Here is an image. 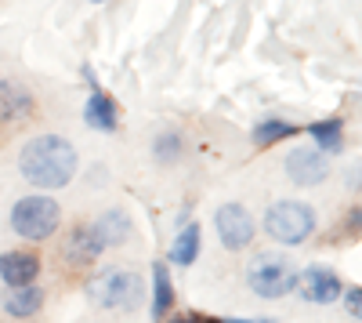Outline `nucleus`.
<instances>
[{"label": "nucleus", "instance_id": "obj_8", "mask_svg": "<svg viewBox=\"0 0 362 323\" xmlns=\"http://www.w3.org/2000/svg\"><path fill=\"white\" fill-rule=\"evenodd\" d=\"M297 290L305 295V302L312 305H334L344 290H341V276L326 266H308L297 280Z\"/></svg>", "mask_w": 362, "mask_h": 323}, {"label": "nucleus", "instance_id": "obj_17", "mask_svg": "<svg viewBox=\"0 0 362 323\" xmlns=\"http://www.w3.org/2000/svg\"><path fill=\"white\" fill-rule=\"evenodd\" d=\"M199 247H203V232H199V225L196 222H189L185 229H181L177 232V237H174V244H170V261H174V266H196V258H199Z\"/></svg>", "mask_w": 362, "mask_h": 323}, {"label": "nucleus", "instance_id": "obj_1", "mask_svg": "<svg viewBox=\"0 0 362 323\" xmlns=\"http://www.w3.org/2000/svg\"><path fill=\"white\" fill-rule=\"evenodd\" d=\"M80 167L76 145L62 135H37L18 149V174L33 189H66Z\"/></svg>", "mask_w": 362, "mask_h": 323}, {"label": "nucleus", "instance_id": "obj_22", "mask_svg": "<svg viewBox=\"0 0 362 323\" xmlns=\"http://www.w3.org/2000/svg\"><path fill=\"white\" fill-rule=\"evenodd\" d=\"M348 186H351V189H362V164H358V167H351V174H348Z\"/></svg>", "mask_w": 362, "mask_h": 323}, {"label": "nucleus", "instance_id": "obj_19", "mask_svg": "<svg viewBox=\"0 0 362 323\" xmlns=\"http://www.w3.org/2000/svg\"><path fill=\"white\" fill-rule=\"evenodd\" d=\"M153 157H156L160 164H174V160L181 157V135H177V131H163V135H156V142H153Z\"/></svg>", "mask_w": 362, "mask_h": 323}, {"label": "nucleus", "instance_id": "obj_9", "mask_svg": "<svg viewBox=\"0 0 362 323\" xmlns=\"http://www.w3.org/2000/svg\"><path fill=\"white\" fill-rule=\"evenodd\" d=\"M33 91L22 84V80H0V124L11 128V124H22L33 116Z\"/></svg>", "mask_w": 362, "mask_h": 323}, {"label": "nucleus", "instance_id": "obj_7", "mask_svg": "<svg viewBox=\"0 0 362 323\" xmlns=\"http://www.w3.org/2000/svg\"><path fill=\"white\" fill-rule=\"evenodd\" d=\"M286 174H290V182L293 186H319L326 182V174H329V164H326V153H319L315 145H297V149L286 153Z\"/></svg>", "mask_w": 362, "mask_h": 323}, {"label": "nucleus", "instance_id": "obj_16", "mask_svg": "<svg viewBox=\"0 0 362 323\" xmlns=\"http://www.w3.org/2000/svg\"><path fill=\"white\" fill-rule=\"evenodd\" d=\"M305 135L315 142L319 153H341L344 149V124L337 116H326V120H312L305 128Z\"/></svg>", "mask_w": 362, "mask_h": 323}, {"label": "nucleus", "instance_id": "obj_4", "mask_svg": "<svg viewBox=\"0 0 362 323\" xmlns=\"http://www.w3.org/2000/svg\"><path fill=\"white\" fill-rule=\"evenodd\" d=\"M145 295V283L134 269H119V266H109L102 269L98 276L87 280V298L102 305V309H112V312H127L141 302Z\"/></svg>", "mask_w": 362, "mask_h": 323}, {"label": "nucleus", "instance_id": "obj_10", "mask_svg": "<svg viewBox=\"0 0 362 323\" xmlns=\"http://www.w3.org/2000/svg\"><path fill=\"white\" fill-rule=\"evenodd\" d=\"M40 276V258L33 251H4L0 254V280L8 287H29Z\"/></svg>", "mask_w": 362, "mask_h": 323}, {"label": "nucleus", "instance_id": "obj_6", "mask_svg": "<svg viewBox=\"0 0 362 323\" xmlns=\"http://www.w3.org/2000/svg\"><path fill=\"white\" fill-rule=\"evenodd\" d=\"M214 232H218L225 251H247L254 244L257 225H254V218L243 203H221L214 211Z\"/></svg>", "mask_w": 362, "mask_h": 323}, {"label": "nucleus", "instance_id": "obj_21", "mask_svg": "<svg viewBox=\"0 0 362 323\" xmlns=\"http://www.w3.org/2000/svg\"><path fill=\"white\" fill-rule=\"evenodd\" d=\"M344 305H348V312H351L355 319H362V287H351V290H348Z\"/></svg>", "mask_w": 362, "mask_h": 323}, {"label": "nucleus", "instance_id": "obj_24", "mask_svg": "<svg viewBox=\"0 0 362 323\" xmlns=\"http://www.w3.org/2000/svg\"><path fill=\"white\" fill-rule=\"evenodd\" d=\"M206 323H264V319H206Z\"/></svg>", "mask_w": 362, "mask_h": 323}, {"label": "nucleus", "instance_id": "obj_15", "mask_svg": "<svg viewBox=\"0 0 362 323\" xmlns=\"http://www.w3.org/2000/svg\"><path fill=\"white\" fill-rule=\"evenodd\" d=\"M44 309V290L37 283H29V287H11V295L4 298V312L11 319H29V316H37Z\"/></svg>", "mask_w": 362, "mask_h": 323}, {"label": "nucleus", "instance_id": "obj_5", "mask_svg": "<svg viewBox=\"0 0 362 323\" xmlns=\"http://www.w3.org/2000/svg\"><path fill=\"white\" fill-rule=\"evenodd\" d=\"M264 232L283 247L305 244L315 232V208L305 200H276L264 211Z\"/></svg>", "mask_w": 362, "mask_h": 323}, {"label": "nucleus", "instance_id": "obj_25", "mask_svg": "<svg viewBox=\"0 0 362 323\" xmlns=\"http://www.w3.org/2000/svg\"><path fill=\"white\" fill-rule=\"evenodd\" d=\"M90 4H105V0H90Z\"/></svg>", "mask_w": 362, "mask_h": 323}, {"label": "nucleus", "instance_id": "obj_11", "mask_svg": "<svg viewBox=\"0 0 362 323\" xmlns=\"http://www.w3.org/2000/svg\"><path fill=\"white\" fill-rule=\"evenodd\" d=\"M102 251H105V247L98 244L95 232H90V225H76L69 237H66V244H62V258H66V266H73V269L98 261Z\"/></svg>", "mask_w": 362, "mask_h": 323}, {"label": "nucleus", "instance_id": "obj_13", "mask_svg": "<svg viewBox=\"0 0 362 323\" xmlns=\"http://www.w3.org/2000/svg\"><path fill=\"white\" fill-rule=\"evenodd\" d=\"M90 232L98 237L102 247H119L131 237V218H127V211L112 208V211H105V215H98L95 222H90Z\"/></svg>", "mask_w": 362, "mask_h": 323}, {"label": "nucleus", "instance_id": "obj_12", "mask_svg": "<svg viewBox=\"0 0 362 323\" xmlns=\"http://www.w3.org/2000/svg\"><path fill=\"white\" fill-rule=\"evenodd\" d=\"M83 124L95 128V131H116L119 128V106L109 91H102V87H90V98L83 106Z\"/></svg>", "mask_w": 362, "mask_h": 323}, {"label": "nucleus", "instance_id": "obj_2", "mask_svg": "<svg viewBox=\"0 0 362 323\" xmlns=\"http://www.w3.org/2000/svg\"><path fill=\"white\" fill-rule=\"evenodd\" d=\"M58 225H62V208H58L54 196L29 193V196L15 200V208H11L15 237H22L29 244H44V240H51L58 232Z\"/></svg>", "mask_w": 362, "mask_h": 323}, {"label": "nucleus", "instance_id": "obj_14", "mask_svg": "<svg viewBox=\"0 0 362 323\" xmlns=\"http://www.w3.org/2000/svg\"><path fill=\"white\" fill-rule=\"evenodd\" d=\"M174 309V283H170V269L167 261H153V309H148V316H153L156 323L167 319Z\"/></svg>", "mask_w": 362, "mask_h": 323}, {"label": "nucleus", "instance_id": "obj_20", "mask_svg": "<svg viewBox=\"0 0 362 323\" xmlns=\"http://www.w3.org/2000/svg\"><path fill=\"white\" fill-rule=\"evenodd\" d=\"M344 237H362V208H355V211H348V218H344Z\"/></svg>", "mask_w": 362, "mask_h": 323}, {"label": "nucleus", "instance_id": "obj_18", "mask_svg": "<svg viewBox=\"0 0 362 323\" xmlns=\"http://www.w3.org/2000/svg\"><path fill=\"white\" fill-rule=\"evenodd\" d=\"M297 135V128L290 124V120H276V116H272V120H261L257 128H254V145H276V142H286V138H293Z\"/></svg>", "mask_w": 362, "mask_h": 323}, {"label": "nucleus", "instance_id": "obj_23", "mask_svg": "<svg viewBox=\"0 0 362 323\" xmlns=\"http://www.w3.org/2000/svg\"><path fill=\"white\" fill-rule=\"evenodd\" d=\"M167 323H206V319L196 316V312H185V316H174V319H167Z\"/></svg>", "mask_w": 362, "mask_h": 323}, {"label": "nucleus", "instance_id": "obj_3", "mask_svg": "<svg viewBox=\"0 0 362 323\" xmlns=\"http://www.w3.org/2000/svg\"><path fill=\"white\" fill-rule=\"evenodd\" d=\"M297 280H300V269L286 254H276V251H261L250 258L247 266V287L254 290L257 298H286L297 290Z\"/></svg>", "mask_w": 362, "mask_h": 323}]
</instances>
